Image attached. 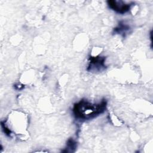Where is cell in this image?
Returning <instances> with one entry per match:
<instances>
[{
	"instance_id": "cell-1",
	"label": "cell",
	"mask_w": 153,
	"mask_h": 153,
	"mask_svg": "<svg viewBox=\"0 0 153 153\" xmlns=\"http://www.w3.org/2000/svg\"><path fill=\"white\" fill-rule=\"evenodd\" d=\"M106 105V100H103L99 103H92L87 100L82 99L74 105L73 112L76 119L88 120L103 113Z\"/></svg>"
},
{
	"instance_id": "cell-2",
	"label": "cell",
	"mask_w": 153,
	"mask_h": 153,
	"mask_svg": "<svg viewBox=\"0 0 153 153\" xmlns=\"http://www.w3.org/2000/svg\"><path fill=\"white\" fill-rule=\"evenodd\" d=\"M105 57L101 56L90 57L89 65L87 68L88 71H101L106 67L105 65Z\"/></svg>"
},
{
	"instance_id": "cell-3",
	"label": "cell",
	"mask_w": 153,
	"mask_h": 153,
	"mask_svg": "<svg viewBox=\"0 0 153 153\" xmlns=\"http://www.w3.org/2000/svg\"><path fill=\"white\" fill-rule=\"evenodd\" d=\"M108 4L110 8L120 14H124L128 12L131 6V4H125L123 1H109Z\"/></svg>"
},
{
	"instance_id": "cell-4",
	"label": "cell",
	"mask_w": 153,
	"mask_h": 153,
	"mask_svg": "<svg viewBox=\"0 0 153 153\" xmlns=\"http://www.w3.org/2000/svg\"><path fill=\"white\" fill-rule=\"evenodd\" d=\"M130 30V27L128 25H126L123 22H120L118 26H117L115 28H114V33L121 34L123 35V36H125L126 34H127V33H128Z\"/></svg>"
},
{
	"instance_id": "cell-5",
	"label": "cell",
	"mask_w": 153,
	"mask_h": 153,
	"mask_svg": "<svg viewBox=\"0 0 153 153\" xmlns=\"http://www.w3.org/2000/svg\"><path fill=\"white\" fill-rule=\"evenodd\" d=\"M76 142L72 138H71V139H68V140L67 142L66 149L65 150L63 151V152H73L76 149Z\"/></svg>"
}]
</instances>
